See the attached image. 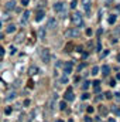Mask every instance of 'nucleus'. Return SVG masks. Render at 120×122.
Here are the masks:
<instances>
[{"label": "nucleus", "instance_id": "1", "mask_svg": "<svg viewBox=\"0 0 120 122\" xmlns=\"http://www.w3.org/2000/svg\"><path fill=\"white\" fill-rule=\"evenodd\" d=\"M71 19H72V23H74L75 27H82V26H83V19H82V14H81V13L75 11Z\"/></svg>", "mask_w": 120, "mask_h": 122}, {"label": "nucleus", "instance_id": "2", "mask_svg": "<svg viewBox=\"0 0 120 122\" xmlns=\"http://www.w3.org/2000/svg\"><path fill=\"white\" fill-rule=\"evenodd\" d=\"M40 57H41V60L44 61L45 64L50 62V58H51V53H50V50H48V48H41V50H40Z\"/></svg>", "mask_w": 120, "mask_h": 122}, {"label": "nucleus", "instance_id": "3", "mask_svg": "<svg viewBox=\"0 0 120 122\" xmlns=\"http://www.w3.org/2000/svg\"><path fill=\"white\" fill-rule=\"evenodd\" d=\"M78 36H79L78 29H69V30L65 31V37H68V38H74V37H78Z\"/></svg>", "mask_w": 120, "mask_h": 122}, {"label": "nucleus", "instance_id": "4", "mask_svg": "<svg viewBox=\"0 0 120 122\" xmlns=\"http://www.w3.org/2000/svg\"><path fill=\"white\" fill-rule=\"evenodd\" d=\"M75 99V97H74V94H72V88L69 87L66 92H65V101H74Z\"/></svg>", "mask_w": 120, "mask_h": 122}, {"label": "nucleus", "instance_id": "5", "mask_svg": "<svg viewBox=\"0 0 120 122\" xmlns=\"http://www.w3.org/2000/svg\"><path fill=\"white\" fill-rule=\"evenodd\" d=\"M90 4H92V1H90V0H82V6H83V9H85L86 14H90Z\"/></svg>", "mask_w": 120, "mask_h": 122}, {"label": "nucleus", "instance_id": "6", "mask_svg": "<svg viewBox=\"0 0 120 122\" xmlns=\"http://www.w3.org/2000/svg\"><path fill=\"white\" fill-rule=\"evenodd\" d=\"M72 67H74L72 61H68V62H65V64H64V72H65V74H69V72L72 71Z\"/></svg>", "mask_w": 120, "mask_h": 122}, {"label": "nucleus", "instance_id": "7", "mask_svg": "<svg viewBox=\"0 0 120 122\" xmlns=\"http://www.w3.org/2000/svg\"><path fill=\"white\" fill-rule=\"evenodd\" d=\"M64 9H65V4H64V3H61V1H58V3H55V4H54V10H55L57 13H62V11H64Z\"/></svg>", "mask_w": 120, "mask_h": 122}, {"label": "nucleus", "instance_id": "8", "mask_svg": "<svg viewBox=\"0 0 120 122\" xmlns=\"http://www.w3.org/2000/svg\"><path fill=\"white\" fill-rule=\"evenodd\" d=\"M6 10L7 11H11V10H16V1L14 0H10L6 3Z\"/></svg>", "mask_w": 120, "mask_h": 122}, {"label": "nucleus", "instance_id": "9", "mask_svg": "<svg viewBox=\"0 0 120 122\" xmlns=\"http://www.w3.org/2000/svg\"><path fill=\"white\" fill-rule=\"evenodd\" d=\"M28 19H30V11H24L23 13V17H21V24H27Z\"/></svg>", "mask_w": 120, "mask_h": 122}, {"label": "nucleus", "instance_id": "10", "mask_svg": "<svg viewBox=\"0 0 120 122\" xmlns=\"http://www.w3.org/2000/svg\"><path fill=\"white\" fill-rule=\"evenodd\" d=\"M16 91H10L9 94H7V97H6V101H13L14 98H16Z\"/></svg>", "mask_w": 120, "mask_h": 122}, {"label": "nucleus", "instance_id": "11", "mask_svg": "<svg viewBox=\"0 0 120 122\" xmlns=\"http://www.w3.org/2000/svg\"><path fill=\"white\" fill-rule=\"evenodd\" d=\"M44 16H45V13H44V10H40V11L37 13V17H35V21H41V20L44 19Z\"/></svg>", "mask_w": 120, "mask_h": 122}, {"label": "nucleus", "instance_id": "12", "mask_svg": "<svg viewBox=\"0 0 120 122\" xmlns=\"http://www.w3.org/2000/svg\"><path fill=\"white\" fill-rule=\"evenodd\" d=\"M47 27H48V29H55V27H57V21H55V19H50Z\"/></svg>", "mask_w": 120, "mask_h": 122}, {"label": "nucleus", "instance_id": "13", "mask_svg": "<svg viewBox=\"0 0 120 122\" xmlns=\"http://www.w3.org/2000/svg\"><path fill=\"white\" fill-rule=\"evenodd\" d=\"M38 37H40L41 40L45 38V27H40V30H38Z\"/></svg>", "mask_w": 120, "mask_h": 122}, {"label": "nucleus", "instance_id": "14", "mask_svg": "<svg viewBox=\"0 0 120 122\" xmlns=\"http://www.w3.org/2000/svg\"><path fill=\"white\" fill-rule=\"evenodd\" d=\"M102 72H103V75H109L110 67H109V65H103V67H102Z\"/></svg>", "mask_w": 120, "mask_h": 122}, {"label": "nucleus", "instance_id": "15", "mask_svg": "<svg viewBox=\"0 0 120 122\" xmlns=\"http://www.w3.org/2000/svg\"><path fill=\"white\" fill-rule=\"evenodd\" d=\"M37 72H38V68H37V67H34V65H32V67L28 68V74H30V75H35Z\"/></svg>", "mask_w": 120, "mask_h": 122}, {"label": "nucleus", "instance_id": "16", "mask_svg": "<svg viewBox=\"0 0 120 122\" xmlns=\"http://www.w3.org/2000/svg\"><path fill=\"white\" fill-rule=\"evenodd\" d=\"M16 30H17V27H16L14 24H9V26H7V29H6L7 33H14Z\"/></svg>", "mask_w": 120, "mask_h": 122}, {"label": "nucleus", "instance_id": "17", "mask_svg": "<svg viewBox=\"0 0 120 122\" xmlns=\"http://www.w3.org/2000/svg\"><path fill=\"white\" fill-rule=\"evenodd\" d=\"M112 111H113V112H115L117 117H120V108H117L116 105H113V107H112Z\"/></svg>", "mask_w": 120, "mask_h": 122}, {"label": "nucleus", "instance_id": "18", "mask_svg": "<svg viewBox=\"0 0 120 122\" xmlns=\"http://www.w3.org/2000/svg\"><path fill=\"white\" fill-rule=\"evenodd\" d=\"M116 20H117V17H116L115 14L109 17V23H110V24H115V23H116Z\"/></svg>", "mask_w": 120, "mask_h": 122}, {"label": "nucleus", "instance_id": "19", "mask_svg": "<svg viewBox=\"0 0 120 122\" xmlns=\"http://www.w3.org/2000/svg\"><path fill=\"white\" fill-rule=\"evenodd\" d=\"M72 48H74V44H72V43H68V44L65 46V51H72Z\"/></svg>", "mask_w": 120, "mask_h": 122}, {"label": "nucleus", "instance_id": "20", "mask_svg": "<svg viewBox=\"0 0 120 122\" xmlns=\"http://www.w3.org/2000/svg\"><path fill=\"white\" fill-rule=\"evenodd\" d=\"M99 111H100V114H102V115H107V112H109V111H107V109H106V108H105L103 105H102V107L99 108Z\"/></svg>", "mask_w": 120, "mask_h": 122}, {"label": "nucleus", "instance_id": "21", "mask_svg": "<svg viewBox=\"0 0 120 122\" xmlns=\"http://www.w3.org/2000/svg\"><path fill=\"white\" fill-rule=\"evenodd\" d=\"M97 74H99V67L95 65V67L92 68V75H97Z\"/></svg>", "mask_w": 120, "mask_h": 122}, {"label": "nucleus", "instance_id": "22", "mask_svg": "<svg viewBox=\"0 0 120 122\" xmlns=\"http://www.w3.org/2000/svg\"><path fill=\"white\" fill-rule=\"evenodd\" d=\"M66 75H68V74H65L64 77H61V82H62V84H66V81H68V77H66Z\"/></svg>", "mask_w": 120, "mask_h": 122}, {"label": "nucleus", "instance_id": "23", "mask_svg": "<svg viewBox=\"0 0 120 122\" xmlns=\"http://www.w3.org/2000/svg\"><path fill=\"white\" fill-rule=\"evenodd\" d=\"M60 108H61V109H65V108H66V102H65V101L60 102Z\"/></svg>", "mask_w": 120, "mask_h": 122}, {"label": "nucleus", "instance_id": "24", "mask_svg": "<svg viewBox=\"0 0 120 122\" xmlns=\"http://www.w3.org/2000/svg\"><path fill=\"white\" fill-rule=\"evenodd\" d=\"M89 84H90V82L85 81V82H83V85H82V88H83V90H88V88H89Z\"/></svg>", "mask_w": 120, "mask_h": 122}, {"label": "nucleus", "instance_id": "25", "mask_svg": "<svg viewBox=\"0 0 120 122\" xmlns=\"http://www.w3.org/2000/svg\"><path fill=\"white\" fill-rule=\"evenodd\" d=\"M96 50H97V51H100V50H102V43H100V41H97V46H96Z\"/></svg>", "mask_w": 120, "mask_h": 122}, {"label": "nucleus", "instance_id": "26", "mask_svg": "<svg viewBox=\"0 0 120 122\" xmlns=\"http://www.w3.org/2000/svg\"><path fill=\"white\" fill-rule=\"evenodd\" d=\"M28 3H30V0H21V4L23 6H28Z\"/></svg>", "mask_w": 120, "mask_h": 122}, {"label": "nucleus", "instance_id": "27", "mask_svg": "<svg viewBox=\"0 0 120 122\" xmlns=\"http://www.w3.org/2000/svg\"><path fill=\"white\" fill-rule=\"evenodd\" d=\"M10 53H11V54H14V53H16V47H14V46H11V47H10Z\"/></svg>", "mask_w": 120, "mask_h": 122}, {"label": "nucleus", "instance_id": "28", "mask_svg": "<svg viewBox=\"0 0 120 122\" xmlns=\"http://www.w3.org/2000/svg\"><path fill=\"white\" fill-rule=\"evenodd\" d=\"M105 97H106L107 99H112V94H110V92H106V94H105Z\"/></svg>", "mask_w": 120, "mask_h": 122}, {"label": "nucleus", "instance_id": "29", "mask_svg": "<svg viewBox=\"0 0 120 122\" xmlns=\"http://www.w3.org/2000/svg\"><path fill=\"white\" fill-rule=\"evenodd\" d=\"M88 98H89V94H88V92H85V94L82 95V99H88Z\"/></svg>", "mask_w": 120, "mask_h": 122}, {"label": "nucleus", "instance_id": "30", "mask_svg": "<svg viewBox=\"0 0 120 122\" xmlns=\"http://www.w3.org/2000/svg\"><path fill=\"white\" fill-rule=\"evenodd\" d=\"M71 7H72V9H75V7H76V1H75V0H72V3H71Z\"/></svg>", "mask_w": 120, "mask_h": 122}, {"label": "nucleus", "instance_id": "31", "mask_svg": "<svg viewBox=\"0 0 120 122\" xmlns=\"http://www.w3.org/2000/svg\"><path fill=\"white\" fill-rule=\"evenodd\" d=\"M115 98H116L117 101H120V92H116V94H115Z\"/></svg>", "mask_w": 120, "mask_h": 122}, {"label": "nucleus", "instance_id": "32", "mask_svg": "<svg viewBox=\"0 0 120 122\" xmlns=\"http://www.w3.org/2000/svg\"><path fill=\"white\" fill-rule=\"evenodd\" d=\"M93 119L90 118V117H85V122H92Z\"/></svg>", "mask_w": 120, "mask_h": 122}, {"label": "nucleus", "instance_id": "33", "mask_svg": "<svg viewBox=\"0 0 120 122\" xmlns=\"http://www.w3.org/2000/svg\"><path fill=\"white\" fill-rule=\"evenodd\" d=\"M85 65H86V64H81V65H78V71H81V70H82Z\"/></svg>", "mask_w": 120, "mask_h": 122}, {"label": "nucleus", "instance_id": "34", "mask_svg": "<svg viewBox=\"0 0 120 122\" xmlns=\"http://www.w3.org/2000/svg\"><path fill=\"white\" fill-rule=\"evenodd\" d=\"M99 84H100V81H97V80H96V81H93V87H97Z\"/></svg>", "mask_w": 120, "mask_h": 122}, {"label": "nucleus", "instance_id": "35", "mask_svg": "<svg viewBox=\"0 0 120 122\" xmlns=\"http://www.w3.org/2000/svg\"><path fill=\"white\" fill-rule=\"evenodd\" d=\"M93 111H95V109H93V108H92V107H88V112H89V114H92V112H93Z\"/></svg>", "mask_w": 120, "mask_h": 122}, {"label": "nucleus", "instance_id": "36", "mask_svg": "<svg viewBox=\"0 0 120 122\" xmlns=\"http://www.w3.org/2000/svg\"><path fill=\"white\" fill-rule=\"evenodd\" d=\"M110 85L115 87V85H116V81H115V80H110Z\"/></svg>", "mask_w": 120, "mask_h": 122}, {"label": "nucleus", "instance_id": "37", "mask_svg": "<svg viewBox=\"0 0 120 122\" xmlns=\"http://www.w3.org/2000/svg\"><path fill=\"white\" fill-rule=\"evenodd\" d=\"M24 105L28 107V105H30V99H26V101H24Z\"/></svg>", "mask_w": 120, "mask_h": 122}, {"label": "nucleus", "instance_id": "38", "mask_svg": "<svg viewBox=\"0 0 120 122\" xmlns=\"http://www.w3.org/2000/svg\"><path fill=\"white\" fill-rule=\"evenodd\" d=\"M4 112H6V114H7V115H9V114H10V112H11V108H6V111H4Z\"/></svg>", "mask_w": 120, "mask_h": 122}, {"label": "nucleus", "instance_id": "39", "mask_svg": "<svg viewBox=\"0 0 120 122\" xmlns=\"http://www.w3.org/2000/svg\"><path fill=\"white\" fill-rule=\"evenodd\" d=\"M3 54H4V50H3V48L0 47V57H3Z\"/></svg>", "mask_w": 120, "mask_h": 122}, {"label": "nucleus", "instance_id": "40", "mask_svg": "<svg viewBox=\"0 0 120 122\" xmlns=\"http://www.w3.org/2000/svg\"><path fill=\"white\" fill-rule=\"evenodd\" d=\"M86 34H88V36H92V30H90V29H88V30H86Z\"/></svg>", "mask_w": 120, "mask_h": 122}, {"label": "nucleus", "instance_id": "41", "mask_svg": "<svg viewBox=\"0 0 120 122\" xmlns=\"http://www.w3.org/2000/svg\"><path fill=\"white\" fill-rule=\"evenodd\" d=\"M95 92H100V88H99V85H97V87H95Z\"/></svg>", "mask_w": 120, "mask_h": 122}, {"label": "nucleus", "instance_id": "42", "mask_svg": "<svg viewBox=\"0 0 120 122\" xmlns=\"http://www.w3.org/2000/svg\"><path fill=\"white\" fill-rule=\"evenodd\" d=\"M116 78H117V80H120V72L117 74V75H116Z\"/></svg>", "mask_w": 120, "mask_h": 122}, {"label": "nucleus", "instance_id": "43", "mask_svg": "<svg viewBox=\"0 0 120 122\" xmlns=\"http://www.w3.org/2000/svg\"><path fill=\"white\" fill-rule=\"evenodd\" d=\"M55 122H64V121H62V119H57Z\"/></svg>", "mask_w": 120, "mask_h": 122}, {"label": "nucleus", "instance_id": "44", "mask_svg": "<svg viewBox=\"0 0 120 122\" xmlns=\"http://www.w3.org/2000/svg\"><path fill=\"white\" fill-rule=\"evenodd\" d=\"M109 122H116L115 119H109Z\"/></svg>", "mask_w": 120, "mask_h": 122}, {"label": "nucleus", "instance_id": "45", "mask_svg": "<svg viewBox=\"0 0 120 122\" xmlns=\"http://www.w3.org/2000/svg\"><path fill=\"white\" fill-rule=\"evenodd\" d=\"M1 38H3V34H1V33H0V40H1Z\"/></svg>", "mask_w": 120, "mask_h": 122}, {"label": "nucleus", "instance_id": "46", "mask_svg": "<svg viewBox=\"0 0 120 122\" xmlns=\"http://www.w3.org/2000/svg\"><path fill=\"white\" fill-rule=\"evenodd\" d=\"M117 60H119V61H120V54H119V56H117Z\"/></svg>", "mask_w": 120, "mask_h": 122}, {"label": "nucleus", "instance_id": "47", "mask_svg": "<svg viewBox=\"0 0 120 122\" xmlns=\"http://www.w3.org/2000/svg\"><path fill=\"white\" fill-rule=\"evenodd\" d=\"M0 27H1V24H0Z\"/></svg>", "mask_w": 120, "mask_h": 122}]
</instances>
